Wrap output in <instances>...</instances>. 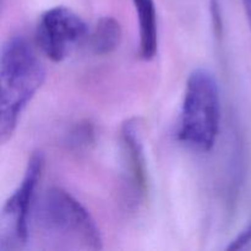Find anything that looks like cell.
Returning a JSON list of instances; mask_svg holds the SVG:
<instances>
[{
	"label": "cell",
	"instance_id": "cell-1",
	"mask_svg": "<svg viewBox=\"0 0 251 251\" xmlns=\"http://www.w3.org/2000/svg\"><path fill=\"white\" fill-rule=\"evenodd\" d=\"M31 235L43 249L100 250L103 239L85 206L61 188H50L34 201Z\"/></svg>",
	"mask_w": 251,
	"mask_h": 251
},
{
	"label": "cell",
	"instance_id": "cell-2",
	"mask_svg": "<svg viewBox=\"0 0 251 251\" xmlns=\"http://www.w3.org/2000/svg\"><path fill=\"white\" fill-rule=\"evenodd\" d=\"M46 80V69L25 37L14 36L0 59V141L6 144L16 131L21 114Z\"/></svg>",
	"mask_w": 251,
	"mask_h": 251
},
{
	"label": "cell",
	"instance_id": "cell-3",
	"mask_svg": "<svg viewBox=\"0 0 251 251\" xmlns=\"http://www.w3.org/2000/svg\"><path fill=\"white\" fill-rule=\"evenodd\" d=\"M221 126V93L217 80L207 69H195L185 85L178 140L199 152L215 146Z\"/></svg>",
	"mask_w": 251,
	"mask_h": 251
},
{
	"label": "cell",
	"instance_id": "cell-4",
	"mask_svg": "<svg viewBox=\"0 0 251 251\" xmlns=\"http://www.w3.org/2000/svg\"><path fill=\"white\" fill-rule=\"evenodd\" d=\"M44 154L32 152L21 183L2 207L0 216V250H21L31 239V216L36 190L44 169Z\"/></svg>",
	"mask_w": 251,
	"mask_h": 251
},
{
	"label": "cell",
	"instance_id": "cell-5",
	"mask_svg": "<svg viewBox=\"0 0 251 251\" xmlns=\"http://www.w3.org/2000/svg\"><path fill=\"white\" fill-rule=\"evenodd\" d=\"M80 15L66 6H54L41 15L36 28L37 46L54 63H60L87 36Z\"/></svg>",
	"mask_w": 251,
	"mask_h": 251
},
{
	"label": "cell",
	"instance_id": "cell-6",
	"mask_svg": "<svg viewBox=\"0 0 251 251\" xmlns=\"http://www.w3.org/2000/svg\"><path fill=\"white\" fill-rule=\"evenodd\" d=\"M120 150L125 205L130 208H139L149 196L150 179L141 123L136 118L123 123L120 127Z\"/></svg>",
	"mask_w": 251,
	"mask_h": 251
},
{
	"label": "cell",
	"instance_id": "cell-7",
	"mask_svg": "<svg viewBox=\"0 0 251 251\" xmlns=\"http://www.w3.org/2000/svg\"><path fill=\"white\" fill-rule=\"evenodd\" d=\"M139 22V55L150 61L158 51V22L154 0H131Z\"/></svg>",
	"mask_w": 251,
	"mask_h": 251
},
{
	"label": "cell",
	"instance_id": "cell-8",
	"mask_svg": "<svg viewBox=\"0 0 251 251\" xmlns=\"http://www.w3.org/2000/svg\"><path fill=\"white\" fill-rule=\"evenodd\" d=\"M122 38L123 29L119 21L112 16H103L90 34L91 50L96 55H108L119 48Z\"/></svg>",
	"mask_w": 251,
	"mask_h": 251
},
{
	"label": "cell",
	"instance_id": "cell-9",
	"mask_svg": "<svg viewBox=\"0 0 251 251\" xmlns=\"http://www.w3.org/2000/svg\"><path fill=\"white\" fill-rule=\"evenodd\" d=\"M96 141V130L91 122H80L69 135V145L76 151L88 150Z\"/></svg>",
	"mask_w": 251,
	"mask_h": 251
},
{
	"label": "cell",
	"instance_id": "cell-10",
	"mask_svg": "<svg viewBox=\"0 0 251 251\" xmlns=\"http://www.w3.org/2000/svg\"><path fill=\"white\" fill-rule=\"evenodd\" d=\"M210 15L213 33L217 38H222L225 26H223L222 5L220 0H210Z\"/></svg>",
	"mask_w": 251,
	"mask_h": 251
},
{
	"label": "cell",
	"instance_id": "cell-11",
	"mask_svg": "<svg viewBox=\"0 0 251 251\" xmlns=\"http://www.w3.org/2000/svg\"><path fill=\"white\" fill-rule=\"evenodd\" d=\"M251 247V220L247 226L238 233L237 237L229 243L227 250H243Z\"/></svg>",
	"mask_w": 251,
	"mask_h": 251
},
{
	"label": "cell",
	"instance_id": "cell-12",
	"mask_svg": "<svg viewBox=\"0 0 251 251\" xmlns=\"http://www.w3.org/2000/svg\"><path fill=\"white\" fill-rule=\"evenodd\" d=\"M243 6H244L245 14H247V20L249 22V27L251 31V0H242Z\"/></svg>",
	"mask_w": 251,
	"mask_h": 251
}]
</instances>
